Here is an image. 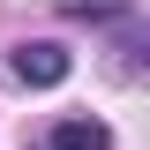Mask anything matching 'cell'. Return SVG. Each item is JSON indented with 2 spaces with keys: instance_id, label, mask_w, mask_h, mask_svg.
I'll use <instances>...</instances> for the list:
<instances>
[{
  "instance_id": "obj_2",
  "label": "cell",
  "mask_w": 150,
  "mask_h": 150,
  "mask_svg": "<svg viewBox=\"0 0 150 150\" xmlns=\"http://www.w3.org/2000/svg\"><path fill=\"white\" fill-rule=\"evenodd\" d=\"M60 75H68V53H60V45H15V83H38V90H53Z\"/></svg>"
},
{
  "instance_id": "obj_1",
  "label": "cell",
  "mask_w": 150,
  "mask_h": 150,
  "mask_svg": "<svg viewBox=\"0 0 150 150\" xmlns=\"http://www.w3.org/2000/svg\"><path fill=\"white\" fill-rule=\"evenodd\" d=\"M38 150H112V128L90 120V112H75V120H53Z\"/></svg>"
}]
</instances>
